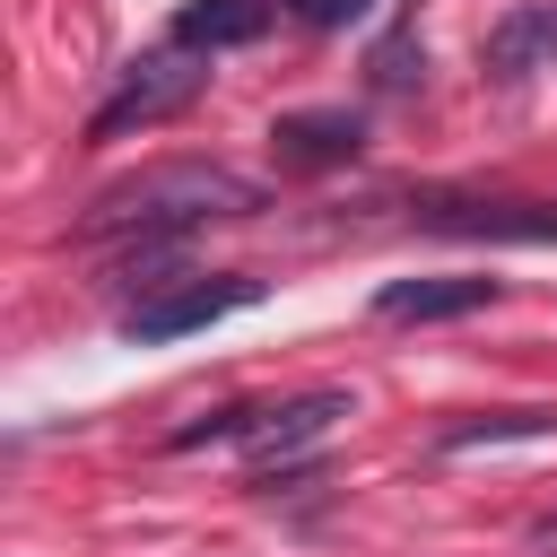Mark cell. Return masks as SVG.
Returning <instances> with one entry per match:
<instances>
[{"label":"cell","mask_w":557,"mask_h":557,"mask_svg":"<svg viewBox=\"0 0 557 557\" xmlns=\"http://www.w3.org/2000/svg\"><path fill=\"white\" fill-rule=\"evenodd\" d=\"M252 209H261V191H252L235 165L183 157V165H148V174H131V183H104V191L87 200V218H78V244L191 235V226H209V218H252Z\"/></svg>","instance_id":"6da1fadb"},{"label":"cell","mask_w":557,"mask_h":557,"mask_svg":"<svg viewBox=\"0 0 557 557\" xmlns=\"http://www.w3.org/2000/svg\"><path fill=\"white\" fill-rule=\"evenodd\" d=\"M200 87H209V52H191V44H174V52H148V61H131V70H122V87L96 104L87 139H96V148H104V139H131V131H148V122L183 113Z\"/></svg>","instance_id":"7a4b0ae2"},{"label":"cell","mask_w":557,"mask_h":557,"mask_svg":"<svg viewBox=\"0 0 557 557\" xmlns=\"http://www.w3.org/2000/svg\"><path fill=\"white\" fill-rule=\"evenodd\" d=\"M418 226L479 235V244H557V200H487V191H418Z\"/></svg>","instance_id":"3957f363"},{"label":"cell","mask_w":557,"mask_h":557,"mask_svg":"<svg viewBox=\"0 0 557 557\" xmlns=\"http://www.w3.org/2000/svg\"><path fill=\"white\" fill-rule=\"evenodd\" d=\"M252 296H261V278H244V270H218V278H191V287H165V296L131 305V313H122V331L157 348V339H183V331H209V322L244 313Z\"/></svg>","instance_id":"277c9868"},{"label":"cell","mask_w":557,"mask_h":557,"mask_svg":"<svg viewBox=\"0 0 557 557\" xmlns=\"http://www.w3.org/2000/svg\"><path fill=\"white\" fill-rule=\"evenodd\" d=\"M331 418H348V392H305V400H287V409H261L252 435H244V453H252V487L305 470V453L331 435Z\"/></svg>","instance_id":"5b68a950"},{"label":"cell","mask_w":557,"mask_h":557,"mask_svg":"<svg viewBox=\"0 0 557 557\" xmlns=\"http://www.w3.org/2000/svg\"><path fill=\"white\" fill-rule=\"evenodd\" d=\"M496 296H505V278L444 270V278H392V287H374V313L383 322H461V313H487Z\"/></svg>","instance_id":"8992f818"},{"label":"cell","mask_w":557,"mask_h":557,"mask_svg":"<svg viewBox=\"0 0 557 557\" xmlns=\"http://www.w3.org/2000/svg\"><path fill=\"white\" fill-rule=\"evenodd\" d=\"M357 148H366V122H357V113H339V104H322V113H278V122H270V157H278V165H296V174L348 165Z\"/></svg>","instance_id":"52a82bcc"},{"label":"cell","mask_w":557,"mask_h":557,"mask_svg":"<svg viewBox=\"0 0 557 557\" xmlns=\"http://www.w3.org/2000/svg\"><path fill=\"white\" fill-rule=\"evenodd\" d=\"M479 61H487V78H496V87H522L531 70H557V0H531V9L496 17Z\"/></svg>","instance_id":"ba28073f"},{"label":"cell","mask_w":557,"mask_h":557,"mask_svg":"<svg viewBox=\"0 0 557 557\" xmlns=\"http://www.w3.org/2000/svg\"><path fill=\"white\" fill-rule=\"evenodd\" d=\"M278 9H287V0H191V9H174V44H191V52H235V44H261Z\"/></svg>","instance_id":"9c48e42d"},{"label":"cell","mask_w":557,"mask_h":557,"mask_svg":"<svg viewBox=\"0 0 557 557\" xmlns=\"http://www.w3.org/2000/svg\"><path fill=\"white\" fill-rule=\"evenodd\" d=\"M557 435V409L531 400V409H479V418H453L435 435V453H479V444H548Z\"/></svg>","instance_id":"30bf717a"},{"label":"cell","mask_w":557,"mask_h":557,"mask_svg":"<svg viewBox=\"0 0 557 557\" xmlns=\"http://www.w3.org/2000/svg\"><path fill=\"white\" fill-rule=\"evenodd\" d=\"M366 78H374L383 96H409V87L426 78V35H418V17H400V26L366 52Z\"/></svg>","instance_id":"8fae6325"},{"label":"cell","mask_w":557,"mask_h":557,"mask_svg":"<svg viewBox=\"0 0 557 557\" xmlns=\"http://www.w3.org/2000/svg\"><path fill=\"white\" fill-rule=\"evenodd\" d=\"M252 418H261V409H209L200 426H183V435H174V453H200V444H226V435H252Z\"/></svg>","instance_id":"7c38bea8"},{"label":"cell","mask_w":557,"mask_h":557,"mask_svg":"<svg viewBox=\"0 0 557 557\" xmlns=\"http://www.w3.org/2000/svg\"><path fill=\"white\" fill-rule=\"evenodd\" d=\"M287 9H296L305 26H322V35H331V26H348V17H366L374 0H287Z\"/></svg>","instance_id":"4fadbf2b"}]
</instances>
